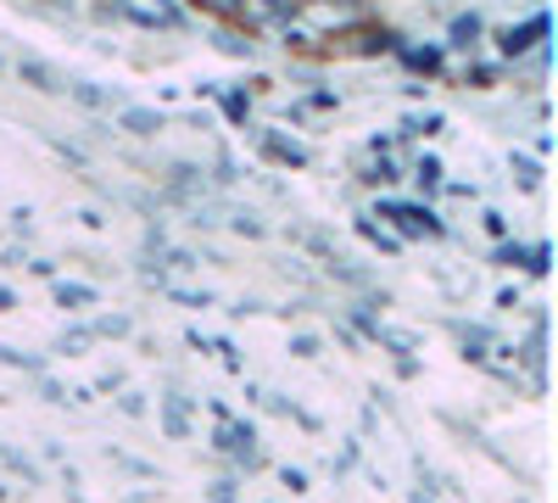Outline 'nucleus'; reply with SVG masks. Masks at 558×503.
Returning a JSON list of instances; mask_svg holds the SVG:
<instances>
[{
    "instance_id": "nucleus-23",
    "label": "nucleus",
    "mask_w": 558,
    "mask_h": 503,
    "mask_svg": "<svg viewBox=\"0 0 558 503\" xmlns=\"http://www.w3.org/2000/svg\"><path fill=\"white\" fill-rule=\"evenodd\" d=\"M497 263H508V268H514V263L531 268V252H525V247H497Z\"/></svg>"
},
{
    "instance_id": "nucleus-22",
    "label": "nucleus",
    "mask_w": 558,
    "mask_h": 503,
    "mask_svg": "<svg viewBox=\"0 0 558 503\" xmlns=\"http://www.w3.org/2000/svg\"><path fill=\"white\" fill-rule=\"evenodd\" d=\"M118 408H123L129 420H140V415H146V392H123V397H118Z\"/></svg>"
},
{
    "instance_id": "nucleus-14",
    "label": "nucleus",
    "mask_w": 558,
    "mask_h": 503,
    "mask_svg": "<svg viewBox=\"0 0 558 503\" xmlns=\"http://www.w3.org/2000/svg\"><path fill=\"white\" fill-rule=\"evenodd\" d=\"M89 342H96V336H89V325H73V331H62L57 336V352H68V358H78Z\"/></svg>"
},
{
    "instance_id": "nucleus-6",
    "label": "nucleus",
    "mask_w": 558,
    "mask_h": 503,
    "mask_svg": "<svg viewBox=\"0 0 558 503\" xmlns=\"http://www.w3.org/2000/svg\"><path fill=\"white\" fill-rule=\"evenodd\" d=\"M96 302H101L96 286H84V280H57V308H68V313H89Z\"/></svg>"
},
{
    "instance_id": "nucleus-5",
    "label": "nucleus",
    "mask_w": 558,
    "mask_h": 503,
    "mask_svg": "<svg viewBox=\"0 0 558 503\" xmlns=\"http://www.w3.org/2000/svg\"><path fill=\"white\" fill-rule=\"evenodd\" d=\"M118 129H129L134 141H151V134H162V112H151V107H118Z\"/></svg>"
},
{
    "instance_id": "nucleus-3",
    "label": "nucleus",
    "mask_w": 558,
    "mask_h": 503,
    "mask_svg": "<svg viewBox=\"0 0 558 503\" xmlns=\"http://www.w3.org/2000/svg\"><path fill=\"white\" fill-rule=\"evenodd\" d=\"M542 34H547V12H536V17H531V23H520V28H502V34H497V45H502V57H525Z\"/></svg>"
},
{
    "instance_id": "nucleus-2",
    "label": "nucleus",
    "mask_w": 558,
    "mask_h": 503,
    "mask_svg": "<svg viewBox=\"0 0 558 503\" xmlns=\"http://www.w3.org/2000/svg\"><path fill=\"white\" fill-rule=\"evenodd\" d=\"M386 218H397V230H402V236H430V241L441 236V218H436L430 207H397V202H391Z\"/></svg>"
},
{
    "instance_id": "nucleus-8",
    "label": "nucleus",
    "mask_w": 558,
    "mask_h": 503,
    "mask_svg": "<svg viewBox=\"0 0 558 503\" xmlns=\"http://www.w3.org/2000/svg\"><path fill=\"white\" fill-rule=\"evenodd\" d=\"M89 336H134V319L129 313H96L89 319Z\"/></svg>"
},
{
    "instance_id": "nucleus-19",
    "label": "nucleus",
    "mask_w": 558,
    "mask_h": 503,
    "mask_svg": "<svg viewBox=\"0 0 558 503\" xmlns=\"http://www.w3.org/2000/svg\"><path fill=\"white\" fill-rule=\"evenodd\" d=\"M279 487H286V492H307V470H296V465H286V470H279Z\"/></svg>"
},
{
    "instance_id": "nucleus-17",
    "label": "nucleus",
    "mask_w": 558,
    "mask_h": 503,
    "mask_svg": "<svg viewBox=\"0 0 558 503\" xmlns=\"http://www.w3.org/2000/svg\"><path fill=\"white\" fill-rule=\"evenodd\" d=\"M218 51H229V57H252V39L235 34V28H223V34H218Z\"/></svg>"
},
{
    "instance_id": "nucleus-25",
    "label": "nucleus",
    "mask_w": 558,
    "mask_h": 503,
    "mask_svg": "<svg viewBox=\"0 0 558 503\" xmlns=\"http://www.w3.org/2000/svg\"><path fill=\"white\" fill-rule=\"evenodd\" d=\"M235 230H241V236H252V241H257V236H263V224H257V218H252V213H235Z\"/></svg>"
},
{
    "instance_id": "nucleus-21",
    "label": "nucleus",
    "mask_w": 558,
    "mask_h": 503,
    "mask_svg": "<svg viewBox=\"0 0 558 503\" xmlns=\"http://www.w3.org/2000/svg\"><path fill=\"white\" fill-rule=\"evenodd\" d=\"M291 352H296V358H318V352H324V342L302 331V336H291Z\"/></svg>"
},
{
    "instance_id": "nucleus-11",
    "label": "nucleus",
    "mask_w": 558,
    "mask_h": 503,
    "mask_svg": "<svg viewBox=\"0 0 558 503\" xmlns=\"http://www.w3.org/2000/svg\"><path fill=\"white\" fill-rule=\"evenodd\" d=\"M402 62H408V68L436 73V68H441V51H436V45H402Z\"/></svg>"
},
{
    "instance_id": "nucleus-29",
    "label": "nucleus",
    "mask_w": 558,
    "mask_h": 503,
    "mask_svg": "<svg viewBox=\"0 0 558 503\" xmlns=\"http://www.w3.org/2000/svg\"><path fill=\"white\" fill-rule=\"evenodd\" d=\"M0 73H7V62H0Z\"/></svg>"
},
{
    "instance_id": "nucleus-15",
    "label": "nucleus",
    "mask_w": 558,
    "mask_h": 503,
    "mask_svg": "<svg viewBox=\"0 0 558 503\" xmlns=\"http://www.w3.org/2000/svg\"><path fill=\"white\" fill-rule=\"evenodd\" d=\"M157 286H162V291H168L173 302H184V308H213V297H207V291H191V286H173V280H157Z\"/></svg>"
},
{
    "instance_id": "nucleus-7",
    "label": "nucleus",
    "mask_w": 558,
    "mask_h": 503,
    "mask_svg": "<svg viewBox=\"0 0 558 503\" xmlns=\"http://www.w3.org/2000/svg\"><path fill=\"white\" fill-rule=\"evenodd\" d=\"M162 431H168L173 442L191 436V420H184V397H179V392H173V397H162Z\"/></svg>"
},
{
    "instance_id": "nucleus-28",
    "label": "nucleus",
    "mask_w": 558,
    "mask_h": 503,
    "mask_svg": "<svg viewBox=\"0 0 558 503\" xmlns=\"http://www.w3.org/2000/svg\"><path fill=\"white\" fill-rule=\"evenodd\" d=\"M408 503H436V492H430V487H418V492H413Z\"/></svg>"
},
{
    "instance_id": "nucleus-12",
    "label": "nucleus",
    "mask_w": 558,
    "mask_h": 503,
    "mask_svg": "<svg viewBox=\"0 0 558 503\" xmlns=\"http://www.w3.org/2000/svg\"><path fill=\"white\" fill-rule=\"evenodd\" d=\"M0 363H7V370H28V375H45V358H34V352H23V347H0Z\"/></svg>"
},
{
    "instance_id": "nucleus-18",
    "label": "nucleus",
    "mask_w": 558,
    "mask_h": 503,
    "mask_svg": "<svg viewBox=\"0 0 558 503\" xmlns=\"http://www.w3.org/2000/svg\"><path fill=\"white\" fill-rule=\"evenodd\" d=\"M508 163H514V173H520V185H525V191L542 185V163H531V157H508Z\"/></svg>"
},
{
    "instance_id": "nucleus-9",
    "label": "nucleus",
    "mask_w": 558,
    "mask_h": 503,
    "mask_svg": "<svg viewBox=\"0 0 558 503\" xmlns=\"http://www.w3.org/2000/svg\"><path fill=\"white\" fill-rule=\"evenodd\" d=\"M263 152H268L274 163H291V168H307V152H302L296 141H274V134H263Z\"/></svg>"
},
{
    "instance_id": "nucleus-26",
    "label": "nucleus",
    "mask_w": 558,
    "mask_h": 503,
    "mask_svg": "<svg viewBox=\"0 0 558 503\" xmlns=\"http://www.w3.org/2000/svg\"><path fill=\"white\" fill-rule=\"evenodd\" d=\"M481 218H486V230H492V236H508V218H502V213H481Z\"/></svg>"
},
{
    "instance_id": "nucleus-24",
    "label": "nucleus",
    "mask_w": 558,
    "mask_h": 503,
    "mask_svg": "<svg viewBox=\"0 0 558 503\" xmlns=\"http://www.w3.org/2000/svg\"><path fill=\"white\" fill-rule=\"evenodd\" d=\"M207 498H213V503H235V498H241V487H235V481H213V492H207Z\"/></svg>"
},
{
    "instance_id": "nucleus-10",
    "label": "nucleus",
    "mask_w": 558,
    "mask_h": 503,
    "mask_svg": "<svg viewBox=\"0 0 558 503\" xmlns=\"http://www.w3.org/2000/svg\"><path fill=\"white\" fill-rule=\"evenodd\" d=\"M475 39H481V17H475V12H470V17H452V39H447L452 51H470Z\"/></svg>"
},
{
    "instance_id": "nucleus-20",
    "label": "nucleus",
    "mask_w": 558,
    "mask_h": 503,
    "mask_svg": "<svg viewBox=\"0 0 558 503\" xmlns=\"http://www.w3.org/2000/svg\"><path fill=\"white\" fill-rule=\"evenodd\" d=\"M196 7H202V12H218V17H241L246 0H196Z\"/></svg>"
},
{
    "instance_id": "nucleus-27",
    "label": "nucleus",
    "mask_w": 558,
    "mask_h": 503,
    "mask_svg": "<svg viewBox=\"0 0 558 503\" xmlns=\"http://www.w3.org/2000/svg\"><path fill=\"white\" fill-rule=\"evenodd\" d=\"M12 308H17V297H12L7 286H0V313H12Z\"/></svg>"
},
{
    "instance_id": "nucleus-1",
    "label": "nucleus",
    "mask_w": 558,
    "mask_h": 503,
    "mask_svg": "<svg viewBox=\"0 0 558 503\" xmlns=\"http://www.w3.org/2000/svg\"><path fill=\"white\" fill-rule=\"evenodd\" d=\"M17 79H23L28 89H39V96H68V79H62L51 62H39V57H23V62H17Z\"/></svg>"
},
{
    "instance_id": "nucleus-4",
    "label": "nucleus",
    "mask_w": 558,
    "mask_h": 503,
    "mask_svg": "<svg viewBox=\"0 0 558 503\" xmlns=\"http://www.w3.org/2000/svg\"><path fill=\"white\" fill-rule=\"evenodd\" d=\"M68 96H73L78 107H89V112L123 107V96H118V89H101V84H89V79H68Z\"/></svg>"
},
{
    "instance_id": "nucleus-16",
    "label": "nucleus",
    "mask_w": 558,
    "mask_h": 503,
    "mask_svg": "<svg viewBox=\"0 0 558 503\" xmlns=\"http://www.w3.org/2000/svg\"><path fill=\"white\" fill-rule=\"evenodd\" d=\"M413 179H418L425 191H436V185H441V163H436V157H418V163H413Z\"/></svg>"
},
{
    "instance_id": "nucleus-13",
    "label": "nucleus",
    "mask_w": 558,
    "mask_h": 503,
    "mask_svg": "<svg viewBox=\"0 0 558 503\" xmlns=\"http://www.w3.org/2000/svg\"><path fill=\"white\" fill-rule=\"evenodd\" d=\"M0 465H7L12 476H23L28 487H39V465H34V459H23V453H12V447H0Z\"/></svg>"
}]
</instances>
